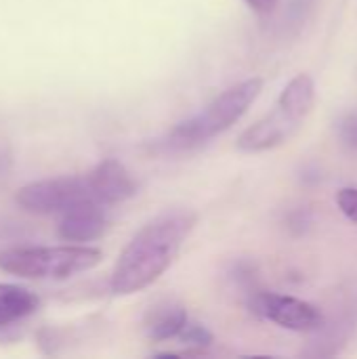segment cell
Masks as SVG:
<instances>
[{"mask_svg": "<svg viewBox=\"0 0 357 359\" xmlns=\"http://www.w3.org/2000/svg\"><path fill=\"white\" fill-rule=\"evenodd\" d=\"M196 223L198 215L189 208H168L147 221L120 252L112 271V292L126 297L151 286L175 263Z\"/></svg>", "mask_w": 357, "mask_h": 359, "instance_id": "6da1fadb", "label": "cell"}, {"mask_svg": "<svg viewBox=\"0 0 357 359\" xmlns=\"http://www.w3.org/2000/svg\"><path fill=\"white\" fill-rule=\"evenodd\" d=\"M261 90V78H246L229 86L219 97H215L202 111L170 128L166 137L156 143V147L164 151H189L208 143L210 139L229 130L259 99Z\"/></svg>", "mask_w": 357, "mask_h": 359, "instance_id": "7a4b0ae2", "label": "cell"}, {"mask_svg": "<svg viewBox=\"0 0 357 359\" xmlns=\"http://www.w3.org/2000/svg\"><path fill=\"white\" fill-rule=\"evenodd\" d=\"M316 105V82L309 74H297L282 88L276 107L238 137V149L246 154L271 151L288 143Z\"/></svg>", "mask_w": 357, "mask_h": 359, "instance_id": "3957f363", "label": "cell"}, {"mask_svg": "<svg viewBox=\"0 0 357 359\" xmlns=\"http://www.w3.org/2000/svg\"><path fill=\"white\" fill-rule=\"evenodd\" d=\"M103 252L93 246H15L0 250V269L25 280H67L95 269Z\"/></svg>", "mask_w": 357, "mask_h": 359, "instance_id": "277c9868", "label": "cell"}, {"mask_svg": "<svg viewBox=\"0 0 357 359\" xmlns=\"http://www.w3.org/2000/svg\"><path fill=\"white\" fill-rule=\"evenodd\" d=\"M15 200L32 215H63L82 204H99L88 172L27 183L17 191Z\"/></svg>", "mask_w": 357, "mask_h": 359, "instance_id": "5b68a950", "label": "cell"}, {"mask_svg": "<svg viewBox=\"0 0 357 359\" xmlns=\"http://www.w3.org/2000/svg\"><path fill=\"white\" fill-rule=\"evenodd\" d=\"M250 311L292 332H314L324 326V313L320 307L290 294L257 292L250 299Z\"/></svg>", "mask_w": 357, "mask_h": 359, "instance_id": "8992f818", "label": "cell"}, {"mask_svg": "<svg viewBox=\"0 0 357 359\" xmlns=\"http://www.w3.org/2000/svg\"><path fill=\"white\" fill-rule=\"evenodd\" d=\"M97 200L101 206H114L130 200L137 194V183L126 170V166L114 158L99 162L93 170H88Z\"/></svg>", "mask_w": 357, "mask_h": 359, "instance_id": "52a82bcc", "label": "cell"}, {"mask_svg": "<svg viewBox=\"0 0 357 359\" xmlns=\"http://www.w3.org/2000/svg\"><path fill=\"white\" fill-rule=\"evenodd\" d=\"M107 229V212L105 206L99 204H82L61 215L57 233L65 242L84 244L101 238Z\"/></svg>", "mask_w": 357, "mask_h": 359, "instance_id": "ba28073f", "label": "cell"}, {"mask_svg": "<svg viewBox=\"0 0 357 359\" xmlns=\"http://www.w3.org/2000/svg\"><path fill=\"white\" fill-rule=\"evenodd\" d=\"M40 307V299L25 286L0 284V330L23 322Z\"/></svg>", "mask_w": 357, "mask_h": 359, "instance_id": "9c48e42d", "label": "cell"}, {"mask_svg": "<svg viewBox=\"0 0 357 359\" xmlns=\"http://www.w3.org/2000/svg\"><path fill=\"white\" fill-rule=\"evenodd\" d=\"M187 311L177 303H162L151 307L145 318V332L151 343L177 339L181 328L187 324Z\"/></svg>", "mask_w": 357, "mask_h": 359, "instance_id": "30bf717a", "label": "cell"}, {"mask_svg": "<svg viewBox=\"0 0 357 359\" xmlns=\"http://www.w3.org/2000/svg\"><path fill=\"white\" fill-rule=\"evenodd\" d=\"M177 339L183 343V345H191V347H198V349H204V347H210L215 337L213 332L202 326V324H194L187 320V324L181 328V332L177 334Z\"/></svg>", "mask_w": 357, "mask_h": 359, "instance_id": "8fae6325", "label": "cell"}, {"mask_svg": "<svg viewBox=\"0 0 357 359\" xmlns=\"http://www.w3.org/2000/svg\"><path fill=\"white\" fill-rule=\"evenodd\" d=\"M337 206L341 208V212L357 223V187H343L337 191Z\"/></svg>", "mask_w": 357, "mask_h": 359, "instance_id": "7c38bea8", "label": "cell"}, {"mask_svg": "<svg viewBox=\"0 0 357 359\" xmlns=\"http://www.w3.org/2000/svg\"><path fill=\"white\" fill-rule=\"evenodd\" d=\"M339 139L349 147L357 151V114H347L339 120Z\"/></svg>", "mask_w": 357, "mask_h": 359, "instance_id": "4fadbf2b", "label": "cell"}, {"mask_svg": "<svg viewBox=\"0 0 357 359\" xmlns=\"http://www.w3.org/2000/svg\"><path fill=\"white\" fill-rule=\"evenodd\" d=\"M252 11H257V13H269V11H274V6L278 4V0H244Z\"/></svg>", "mask_w": 357, "mask_h": 359, "instance_id": "5bb4252c", "label": "cell"}, {"mask_svg": "<svg viewBox=\"0 0 357 359\" xmlns=\"http://www.w3.org/2000/svg\"><path fill=\"white\" fill-rule=\"evenodd\" d=\"M4 160H6V158H4V156H2V154H0V170H2V168H4Z\"/></svg>", "mask_w": 357, "mask_h": 359, "instance_id": "9a60e30c", "label": "cell"}]
</instances>
